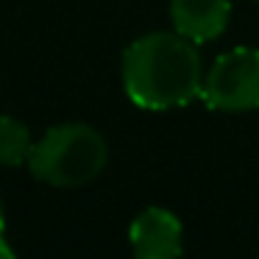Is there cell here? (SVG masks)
<instances>
[{
	"label": "cell",
	"mask_w": 259,
	"mask_h": 259,
	"mask_svg": "<svg viewBox=\"0 0 259 259\" xmlns=\"http://www.w3.org/2000/svg\"><path fill=\"white\" fill-rule=\"evenodd\" d=\"M123 90L148 112L181 109L201 98L203 64L198 45L179 31H153L123 51Z\"/></svg>",
	"instance_id": "cell-1"
},
{
	"label": "cell",
	"mask_w": 259,
	"mask_h": 259,
	"mask_svg": "<svg viewBox=\"0 0 259 259\" xmlns=\"http://www.w3.org/2000/svg\"><path fill=\"white\" fill-rule=\"evenodd\" d=\"M12 256H14V251L3 242V234H0V259H12Z\"/></svg>",
	"instance_id": "cell-7"
},
{
	"label": "cell",
	"mask_w": 259,
	"mask_h": 259,
	"mask_svg": "<svg viewBox=\"0 0 259 259\" xmlns=\"http://www.w3.org/2000/svg\"><path fill=\"white\" fill-rule=\"evenodd\" d=\"M128 242L137 259H173L184 251V229L170 209L148 206L131 220Z\"/></svg>",
	"instance_id": "cell-4"
},
{
	"label": "cell",
	"mask_w": 259,
	"mask_h": 259,
	"mask_svg": "<svg viewBox=\"0 0 259 259\" xmlns=\"http://www.w3.org/2000/svg\"><path fill=\"white\" fill-rule=\"evenodd\" d=\"M201 101L226 114L259 109V48H234L214 59L203 75Z\"/></svg>",
	"instance_id": "cell-3"
},
{
	"label": "cell",
	"mask_w": 259,
	"mask_h": 259,
	"mask_svg": "<svg viewBox=\"0 0 259 259\" xmlns=\"http://www.w3.org/2000/svg\"><path fill=\"white\" fill-rule=\"evenodd\" d=\"M3 229H6V214H3V203H0V234H3Z\"/></svg>",
	"instance_id": "cell-8"
},
{
	"label": "cell",
	"mask_w": 259,
	"mask_h": 259,
	"mask_svg": "<svg viewBox=\"0 0 259 259\" xmlns=\"http://www.w3.org/2000/svg\"><path fill=\"white\" fill-rule=\"evenodd\" d=\"M31 131L25 123H20L17 117L0 114V164L6 167H17V164L28 162L31 156Z\"/></svg>",
	"instance_id": "cell-6"
},
{
	"label": "cell",
	"mask_w": 259,
	"mask_h": 259,
	"mask_svg": "<svg viewBox=\"0 0 259 259\" xmlns=\"http://www.w3.org/2000/svg\"><path fill=\"white\" fill-rule=\"evenodd\" d=\"M170 20L181 36L195 45L212 42L229 28L231 3L229 0H170Z\"/></svg>",
	"instance_id": "cell-5"
},
{
	"label": "cell",
	"mask_w": 259,
	"mask_h": 259,
	"mask_svg": "<svg viewBox=\"0 0 259 259\" xmlns=\"http://www.w3.org/2000/svg\"><path fill=\"white\" fill-rule=\"evenodd\" d=\"M109 162L106 140L98 128L87 123L53 125L28 156L34 179L51 187H84L103 173Z\"/></svg>",
	"instance_id": "cell-2"
}]
</instances>
